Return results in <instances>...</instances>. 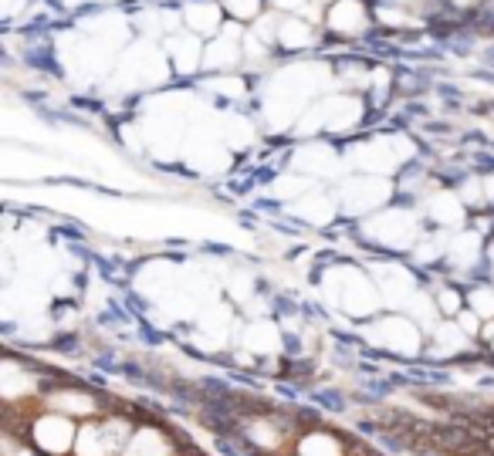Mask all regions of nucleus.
<instances>
[{"label": "nucleus", "mask_w": 494, "mask_h": 456, "mask_svg": "<svg viewBox=\"0 0 494 456\" xmlns=\"http://www.w3.org/2000/svg\"><path fill=\"white\" fill-rule=\"evenodd\" d=\"M27 436L31 443L38 446L41 453H51V456H61L68 453V450H75V422L68 416H61V413H44L38 419H27Z\"/></svg>", "instance_id": "nucleus-1"}, {"label": "nucleus", "mask_w": 494, "mask_h": 456, "mask_svg": "<svg viewBox=\"0 0 494 456\" xmlns=\"http://www.w3.org/2000/svg\"><path fill=\"white\" fill-rule=\"evenodd\" d=\"M122 456H180V446L173 443L170 433L156 426H135Z\"/></svg>", "instance_id": "nucleus-2"}, {"label": "nucleus", "mask_w": 494, "mask_h": 456, "mask_svg": "<svg viewBox=\"0 0 494 456\" xmlns=\"http://www.w3.org/2000/svg\"><path fill=\"white\" fill-rule=\"evenodd\" d=\"M349 450V443L339 436H332V433H322V429H315V433H305L298 439V453L302 456H345Z\"/></svg>", "instance_id": "nucleus-3"}, {"label": "nucleus", "mask_w": 494, "mask_h": 456, "mask_svg": "<svg viewBox=\"0 0 494 456\" xmlns=\"http://www.w3.org/2000/svg\"><path fill=\"white\" fill-rule=\"evenodd\" d=\"M217 18H220L217 4H190V11H187V20H190L193 31H213Z\"/></svg>", "instance_id": "nucleus-4"}, {"label": "nucleus", "mask_w": 494, "mask_h": 456, "mask_svg": "<svg viewBox=\"0 0 494 456\" xmlns=\"http://www.w3.org/2000/svg\"><path fill=\"white\" fill-rule=\"evenodd\" d=\"M224 4H227V11H234L237 18H254V14L261 11L258 0H224Z\"/></svg>", "instance_id": "nucleus-5"}, {"label": "nucleus", "mask_w": 494, "mask_h": 456, "mask_svg": "<svg viewBox=\"0 0 494 456\" xmlns=\"http://www.w3.org/2000/svg\"><path fill=\"white\" fill-rule=\"evenodd\" d=\"M440 308H443V311H460V301H457L454 291H443V294H440Z\"/></svg>", "instance_id": "nucleus-6"}, {"label": "nucleus", "mask_w": 494, "mask_h": 456, "mask_svg": "<svg viewBox=\"0 0 494 456\" xmlns=\"http://www.w3.org/2000/svg\"><path fill=\"white\" fill-rule=\"evenodd\" d=\"M457 4H464V7H467V4H477V0H457Z\"/></svg>", "instance_id": "nucleus-7"}]
</instances>
